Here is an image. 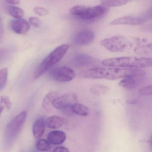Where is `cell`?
Instances as JSON below:
<instances>
[{
    "instance_id": "obj_21",
    "label": "cell",
    "mask_w": 152,
    "mask_h": 152,
    "mask_svg": "<svg viewBox=\"0 0 152 152\" xmlns=\"http://www.w3.org/2000/svg\"><path fill=\"white\" fill-rule=\"evenodd\" d=\"M8 13L14 18H23L25 15L24 11L22 8L16 6L10 7Z\"/></svg>"
},
{
    "instance_id": "obj_7",
    "label": "cell",
    "mask_w": 152,
    "mask_h": 152,
    "mask_svg": "<svg viewBox=\"0 0 152 152\" xmlns=\"http://www.w3.org/2000/svg\"><path fill=\"white\" fill-rule=\"evenodd\" d=\"M50 75L53 80L58 82H68L74 79L75 73L68 66H60L51 70Z\"/></svg>"
},
{
    "instance_id": "obj_1",
    "label": "cell",
    "mask_w": 152,
    "mask_h": 152,
    "mask_svg": "<svg viewBox=\"0 0 152 152\" xmlns=\"http://www.w3.org/2000/svg\"><path fill=\"white\" fill-rule=\"evenodd\" d=\"M143 71L136 68L121 67H95L83 71L80 74V77L87 79H105L115 80L124 78L129 75L137 74Z\"/></svg>"
},
{
    "instance_id": "obj_5",
    "label": "cell",
    "mask_w": 152,
    "mask_h": 152,
    "mask_svg": "<svg viewBox=\"0 0 152 152\" xmlns=\"http://www.w3.org/2000/svg\"><path fill=\"white\" fill-rule=\"evenodd\" d=\"M107 8L101 6L89 7L77 5L70 9L71 14L84 20H91L100 17L105 14Z\"/></svg>"
},
{
    "instance_id": "obj_14",
    "label": "cell",
    "mask_w": 152,
    "mask_h": 152,
    "mask_svg": "<svg viewBox=\"0 0 152 152\" xmlns=\"http://www.w3.org/2000/svg\"><path fill=\"white\" fill-rule=\"evenodd\" d=\"M66 138V135L64 132L55 130L49 133L48 140L51 145H59L64 143Z\"/></svg>"
},
{
    "instance_id": "obj_27",
    "label": "cell",
    "mask_w": 152,
    "mask_h": 152,
    "mask_svg": "<svg viewBox=\"0 0 152 152\" xmlns=\"http://www.w3.org/2000/svg\"><path fill=\"white\" fill-rule=\"evenodd\" d=\"M33 11L35 14L40 17L45 16L49 14L48 10L43 7H35L34 8Z\"/></svg>"
},
{
    "instance_id": "obj_22",
    "label": "cell",
    "mask_w": 152,
    "mask_h": 152,
    "mask_svg": "<svg viewBox=\"0 0 152 152\" xmlns=\"http://www.w3.org/2000/svg\"><path fill=\"white\" fill-rule=\"evenodd\" d=\"M36 147L39 151H46L50 149L51 144L47 140L40 139L36 142Z\"/></svg>"
},
{
    "instance_id": "obj_23",
    "label": "cell",
    "mask_w": 152,
    "mask_h": 152,
    "mask_svg": "<svg viewBox=\"0 0 152 152\" xmlns=\"http://www.w3.org/2000/svg\"><path fill=\"white\" fill-rule=\"evenodd\" d=\"M8 71L7 68L0 70V91L4 88L7 80Z\"/></svg>"
},
{
    "instance_id": "obj_3",
    "label": "cell",
    "mask_w": 152,
    "mask_h": 152,
    "mask_svg": "<svg viewBox=\"0 0 152 152\" xmlns=\"http://www.w3.org/2000/svg\"><path fill=\"white\" fill-rule=\"evenodd\" d=\"M69 48V45L66 44H62L56 48L38 66L34 74L33 78L38 79L41 77L51 66L61 60Z\"/></svg>"
},
{
    "instance_id": "obj_19",
    "label": "cell",
    "mask_w": 152,
    "mask_h": 152,
    "mask_svg": "<svg viewBox=\"0 0 152 152\" xmlns=\"http://www.w3.org/2000/svg\"><path fill=\"white\" fill-rule=\"evenodd\" d=\"M132 0H100L101 5L106 8L121 7L129 3Z\"/></svg>"
},
{
    "instance_id": "obj_18",
    "label": "cell",
    "mask_w": 152,
    "mask_h": 152,
    "mask_svg": "<svg viewBox=\"0 0 152 152\" xmlns=\"http://www.w3.org/2000/svg\"><path fill=\"white\" fill-rule=\"evenodd\" d=\"M58 93L55 91H52L48 93L43 98L42 105L43 108L47 112H49L53 106L52 103L54 99L58 96Z\"/></svg>"
},
{
    "instance_id": "obj_2",
    "label": "cell",
    "mask_w": 152,
    "mask_h": 152,
    "mask_svg": "<svg viewBox=\"0 0 152 152\" xmlns=\"http://www.w3.org/2000/svg\"><path fill=\"white\" fill-rule=\"evenodd\" d=\"M102 64L107 67L139 69L151 67L152 60L151 58L121 57L104 59Z\"/></svg>"
},
{
    "instance_id": "obj_30",
    "label": "cell",
    "mask_w": 152,
    "mask_h": 152,
    "mask_svg": "<svg viewBox=\"0 0 152 152\" xmlns=\"http://www.w3.org/2000/svg\"><path fill=\"white\" fill-rule=\"evenodd\" d=\"M4 108H5L1 104H0V115L1 113L3 110H4Z\"/></svg>"
},
{
    "instance_id": "obj_29",
    "label": "cell",
    "mask_w": 152,
    "mask_h": 152,
    "mask_svg": "<svg viewBox=\"0 0 152 152\" xmlns=\"http://www.w3.org/2000/svg\"><path fill=\"white\" fill-rule=\"evenodd\" d=\"M6 2L12 5H18L21 2V0H5Z\"/></svg>"
},
{
    "instance_id": "obj_13",
    "label": "cell",
    "mask_w": 152,
    "mask_h": 152,
    "mask_svg": "<svg viewBox=\"0 0 152 152\" xmlns=\"http://www.w3.org/2000/svg\"><path fill=\"white\" fill-rule=\"evenodd\" d=\"M145 20L144 18L134 17L132 16H125L116 18L111 21L112 25L137 26L143 24Z\"/></svg>"
},
{
    "instance_id": "obj_16",
    "label": "cell",
    "mask_w": 152,
    "mask_h": 152,
    "mask_svg": "<svg viewBox=\"0 0 152 152\" xmlns=\"http://www.w3.org/2000/svg\"><path fill=\"white\" fill-rule=\"evenodd\" d=\"M45 121L42 118H39L34 121L33 125V134L34 137L39 138L42 137L45 131Z\"/></svg>"
},
{
    "instance_id": "obj_28",
    "label": "cell",
    "mask_w": 152,
    "mask_h": 152,
    "mask_svg": "<svg viewBox=\"0 0 152 152\" xmlns=\"http://www.w3.org/2000/svg\"><path fill=\"white\" fill-rule=\"evenodd\" d=\"M55 152H69V151L67 148L64 146H58L55 148L53 150Z\"/></svg>"
},
{
    "instance_id": "obj_17",
    "label": "cell",
    "mask_w": 152,
    "mask_h": 152,
    "mask_svg": "<svg viewBox=\"0 0 152 152\" xmlns=\"http://www.w3.org/2000/svg\"><path fill=\"white\" fill-rule=\"evenodd\" d=\"M71 110L73 113L80 116H88L91 113L89 107L82 104L75 103L71 106Z\"/></svg>"
},
{
    "instance_id": "obj_24",
    "label": "cell",
    "mask_w": 152,
    "mask_h": 152,
    "mask_svg": "<svg viewBox=\"0 0 152 152\" xmlns=\"http://www.w3.org/2000/svg\"><path fill=\"white\" fill-rule=\"evenodd\" d=\"M0 104H1L4 107L10 110L12 107V103L8 96H3L0 97Z\"/></svg>"
},
{
    "instance_id": "obj_9",
    "label": "cell",
    "mask_w": 152,
    "mask_h": 152,
    "mask_svg": "<svg viewBox=\"0 0 152 152\" xmlns=\"http://www.w3.org/2000/svg\"><path fill=\"white\" fill-rule=\"evenodd\" d=\"M78 101V96L74 92H69L56 98L52 103L55 108L60 110L67 109Z\"/></svg>"
},
{
    "instance_id": "obj_15",
    "label": "cell",
    "mask_w": 152,
    "mask_h": 152,
    "mask_svg": "<svg viewBox=\"0 0 152 152\" xmlns=\"http://www.w3.org/2000/svg\"><path fill=\"white\" fill-rule=\"evenodd\" d=\"M66 123L64 118L57 115L49 117L45 121V124L49 129H56L60 128Z\"/></svg>"
},
{
    "instance_id": "obj_10",
    "label": "cell",
    "mask_w": 152,
    "mask_h": 152,
    "mask_svg": "<svg viewBox=\"0 0 152 152\" xmlns=\"http://www.w3.org/2000/svg\"><path fill=\"white\" fill-rule=\"evenodd\" d=\"M95 38V34L92 30L84 29L78 32L74 36L72 43L76 46H86L92 43Z\"/></svg>"
},
{
    "instance_id": "obj_4",
    "label": "cell",
    "mask_w": 152,
    "mask_h": 152,
    "mask_svg": "<svg viewBox=\"0 0 152 152\" xmlns=\"http://www.w3.org/2000/svg\"><path fill=\"white\" fill-rule=\"evenodd\" d=\"M26 111L21 112L14 117L7 125L5 130V142L7 145H12L23 129L27 117Z\"/></svg>"
},
{
    "instance_id": "obj_6",
    "label": "cell",
    "mask_w": 152,
    "mask_h": 152,
    "mask_svg": "<svg viewBox=\"0 0 152 152\" xmlns=\"http://www.w3.org/2000/svg\"><path fill=\"white\" fill-rule=\"evenodd\" d=\"M100 44L107 50L112 52H122L127 50L131 47L129 40L122 35H115L104 39Z\"/></svg>"
},
{
    "instance_id": "obj_25",
    "label": "cell",
    "mask_w": 152,
    "mask_h": 152,
    "mask_svg": "<svg viewBox=\"0 0 152 152\" xmlns=\"http://www.w3.org/2000/svg\"><path fill=\"white\" fill-rule=\"evenodd\" d=\"M152 93V85H149L143 87L139 91V93L140 96H151Z\"/></svg>"
},
{
    "instance_id": "obj_26",
    "label": "cell",
    "mask_w": 152,
    "mask_h": 152,
    "mask_svg": "<svg viewBox=\"0 0 152 152\" xmlns=\"http://www.w3.org/2000/svg\"><path fill=\"white\" fill-rule=\"evenodd\" d=\"M29 21L30 25L36 28L40 27L42 23V20L36 17H31L29 18Z\"/></svg>"
},
{
    "instance_id": "obj_12",
    "label": "cell",
    "mask_w": 152,
    "mask_h": 152,
    "mask_svg": "<svg viewBox=\"0 0 152 152\" xmlns=\"http://www.w3.org/2000/svg\"><path fill=\"white\" fill-rule=\"evenodd\" d=\"M30 25L29 22L23 18H15L10 22L11 29L18 34L26 33L30 30Z\"/></svg>"
},
{
    "instance_id": "obj_8",
    "label": "cell",
    "mask_w": 152,
    "mask_h": 152,
    "mask_svg": "<svg viewBox=\"0 0 152 152\" xmlns=\"http://www.w3.org/2000/svg\"><path fill=\"white\" fill-rule=\"evenodd\" d=\"M70 64L77 68L88 67L98 64L97 60L84 53H77L70 58Z\"/></svg>"
},
{
    "instance_id": "obj_11",
    "label": "cell",
    "mask_w": 152,
    "mask_h": 152,
    "mask_svg": "<svg viewBox=\"0 0 152 152\" xmlns=\"http://www.w3.org/2000/svg\"><path fill=\"white\" fill-rule=\"evenodd\" d=\"M145 74L143 71L137 74L126 76L119 82V85L128 89L135 88L144 80Z\"/></svg>"
},
{
    "instance_id": "obj_20",
    "label": "cell",
    "mask_w": 152,
    "mask_h": 152,
    "mask_svg": "<svg viewBox=\"0 0 152 152\" xmlns=\"http://www.w3.org/2000/svg\"><path fill=\"white\" fill-rule=\"evenodd\" d=\"M109 87L101 84H94L91 86L90 90L91 92L96 96L104 95L109 91Z\"/></svg>"
}]
</instances>
